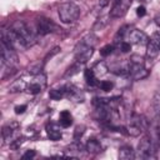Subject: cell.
I'll use <instances>...</instances> for the list:
<instances>
[{"mask_svg": "<svg viewBox=\"0 0 160 160\" xmlns=\"http://www.w3.org/2000/svg\"><path fill=\"white\" fill-rule=\"evenodd\" d=\"M98 44V36L94 32L86 34L75 46L74 49V56L78 62L85 64L90 60V58L94 54L95 45Z\"/></svg>", "mask_w": 160, "mask_h": 160, "instance_id": "1", "label": "cell"}, {"mask_svg": "<svg viewBox=\"0 0 160 160\" xmlns=\"http://www.w3.org/2000/svg\"><path fill=\"white\" fill-rule=\"evenodd\" d=\"M11 28L25 41L28 48H31L38 42V32L35 30H32L31 26L28 22H25L22 20H16V21L12 22Z\"/></svg>", "mask_w": 160, "mask_h": 160, "instance_id": "2", "label": "cell"}, {"mask_svg": "<svg viewBox=\"0 0 160 160\" xmlns=\"http://www.w3.org/2000/svg\"><path fill=\"white\" fill-rule=\"evenodd\" d=\"M0 48H1V66H2V69H5V68L16 69L19 59L15 52V49L2 38L0 41Z\"/></svg>", "mask_w": 160, "mask_h": 160, "instance_id": "3", "label": "cell"}, {"mask_svg": "<svg viewBox=\"0 0 160 160\" xmlns=\"http://www.w3.org/2000/svg\"><path fill=\"white\" fill-rule=\"evenodd\" d=\"M60 21L64 24H72L80 16V8L75 2H64L58 8Z\"/></svg>", "mask_w": 160, "mask_h": 160, "instance_id": "4", "label": "cell"}, {"mask_svg": "<svg viewBox=\"0 0 160 160\" xmlns=\"http://www.w3.org/2000/svg\"><path fill=\"white\" fill-rule=\"evenodd\" d=\"M148 128H149V122L144 115L132 114L129 119V125L126 126V130H128V135L139 136L141 132L148 130Z\"/></svg>", "mask_w": 160, "mask_h": 160, "instance_id": "5", "label": "cell"}, {"mask_svg": "<svg viewBox=\"0 0 160 160\" xmlns=\"http://www.w3.org/2000/svg\"><path fill=\"white\" fill-rule=\"evenodd\" d=\"M130 62V74L129 76L134 80H141L149 75V70L145 68L144 59L139 55H132L129 59Z\"/></svg>", "mask_w": 160, "mask_h": 160, "instance_id": "6", "label": "cell"}, {"mask_svg": "<svg viewBox=\"0 0 160 160\" xmlns=\"http://www.w3.org/2000/svg\"><path fill=\"white\" fill-rule=\"evenodd\" d=\"M155 151H156V145L154 144L151 138L149 135L142 136L138 145V155L136 156L140 159H150V158L155 156Z\"/></svg>", "mask_w": 160, "mask_h": 160, "instance_id": "7", "label": "cell"}, {"mask_svg": "<svg viewBox=\"0 0 160 160\" xmlns=\"http://www.w3.org/2000/svg\"><path fill=\"white\" fill-rule=\"evenodd\" d=\"M30 75V79L26 80V90L29 94L31 95H36V94H40L45 86H46V76L41 72V74H38V75Z\"/></svg>", "mask_w": 160, "mask_h": 160, "instance_id": "8", "label": "cell"}, {"mask_svg": "<svg viewBox=\"0 0 160 160\" xmlns=\"http://www.w3.org/2000/svg\"><path fill=\"white\" fill-rule=\"evenodd\" d=\"M59 30H61V29H59V26L51 19L41 16L36 21V32L40 36H45L48 34H54V32H58Z\"/></svg>", "mask_w": 160, "mask_h": 160, "instance_id": "9", "label": "cell"}, {"mask_svg": "<svg viewBox=\"0 0 160 160\" xmlns=\"http://www.w3.org/2000/svg\"><path fill=\"white\" fill-rule=\"evenodd\" d=\"M160 52V31H156L151 35L146 44V59L154 60Z\"/></svg>", "mask_w": 160, "mask_h": 160, "instance_id": "10", "label": "cell"}, {"mask_svg": "<svg viewBox=\"0 0 160 160\" xmlns=\"http://www.w3.org/2000/svg\"><path fill=\"white\" fill-rule=\"evenodd\" d=\"M60 89L64 94V98H68L69 100H72V101H76V102H82L84 101V92L76 85L65 84Z\"/></svg>", "mask_w": 160, "mask_h": 160, "instance_id": "11", "label": "cell"}, {"mask_svg": "<svg viewBox=\"0 0 160 160\" xmlns=\"http://www.w3.org/2000/svg\"><path fill=\"white\" fill-rule=\"evenodd\" d=\"M134 0H115L110 10L111 18H122L130 9Z\"/></svg>", "mask_w": 160, "mask_h": 160, "instance_id": "12", "label": "cell"}, {"mask_svg": "<svg viewBox=\"0 0 160 160\" xmlns=\"http://www.w3.org/2000/svg\"><path fill=\"white\" fill-rule=\"evenodd\" d=\"M126 39L130 40L129 41L130 44H136V45H146L149 41V36L144 31L139 29H130V28L128 30Z\"/></svg>", "mask_w": 160, "mask_h": 160, "instance_id": "13", "label": "cell"}, {"mask_svg": "<svg viewBox=\"0 0 160 160\" xmlns=\"http://www.w3.org/2000/svg\"><path fill=\"white\" fill-rule=\"evenodd\" d=\"M19 130V124L12 121L10 124H6L2 126L1 130V135H2V140L5 142H12L18 136H16V131Z\"/></svg>", "mask_w": 160, "mask_h": 160, "instance_id": "14", "label": "cell"}, {"mask_svg": "<svg viewBox=\"0 0 160 160\" xmlns=\"http://www.w3.org/2000/svg\"><path fill=\"white\" fill-rule=\"evenodd\" d=\"M46 130V135L51 141H58L62 138V132H61V128L60 124H54V122H49L45 128Z\"/></svg>", "mask_w": 160, "mask_h": 160, "instance_id": "15", "label": "cell"}, {"mask_svg": "<svg viewBox=\"0 0 160 160\" xmlns=\"http://www.w3.org/2000/svg\"><path fill=\"white\" fill-rule=\"evenodd\" d=\"M109 70L111 72H114L115 75H119V76H129V74H130V62L128 60V61H124V62H120V64H115Z\"/></svg>", "mask_w": 160, "mask_h": 160, "instance_id": "16", "label": "cell"}, {"mask_svg": "<svg viewBox=\"0 0 160 160\" xmlns=\"http://www.w3.org/2000/svg\"><path fill=\"white\" fill-rule=\"evenodd\" d=\"M85 150L89 152V154H92V155H96V154H100L102 151V145L101 142L95 139V138H91L88 140L86 145H85Z\"/></svg>", "mask_w": 160, "mask_h": 160, "instance_id": "17", "label": "cell"}, {"mask_svg": "<svg viewBox=\"0 0 160 160\" xmlns=\"http://www.w3.org/2000/svg\"><path fill=\"white\" fill-rule=\"evenodd\" d=\"M66 151L69 152L70 156L76 158V156L81 155V152L84 151V148H82V145H81V142L79 140H74V142H71L70 145L66 146Z\"/></svg>", "mask_w": 160, "mask_h": 160, "instance_id": "18", "label": "cell"}, {"mask_svg": "<svg viewBox=\"0 0 160 160\" xmlns=\"http://www.w3.org/2000/svg\"><path fill=\"white\" fill-rule=\"evenodd\" d=\"M119 158L122 160H130L135 158V150L131 145H122L119 149Z\"/></svg>", "mask_w": 160, "mask_h": 160, "instance_id": "19", "label": "cell"}, {"mask_svg": "<svg viewBox=\"0 0 160 160\" xmlns=\"http://www.w3.org/2000/svg\"><path fill=\"white\" fill-rule=\"evenodd\" d=\"M59 124L61 128H69L72 124V115L70 114V111L64 110L60 112L59 115Z\"/></svg>", "mask_w": 160, "mask_h": 160, "instance_id": "20", "label": "cell"}, {"mask_svg": "<svg viewBox=\"0 0 160 160\" xmlns=\"http://www.w3.org/2000/svg\"><path fill=\"white\" fill-rule=\"evenodd\" d=\"M84 78H85V81L89 86H98L99 80H98V76L95 75V72L92 71V69H85Z\"/></svg>", "mask_w": 160, "mask_h": 160, "instance_id": "21", "label": "cell"}, {"mask_svg": "<svg viewBox=\"0 0 160 160\" xmlns=\"http://www.w3.org/2000/svg\"><path fill=\"white\" fill-rule=\"evenodd\" d=\"M91 69H92V71L95 72V75H96L98 78L104 76V75L108 74V71H109V66L106 65L105 61H98Z\"/></svg>", "mask_w": 160, "mask_h": 160, "instance_id": "22", "label": "cell"}, {"mask_svg": "<svg viewBox=\"0 0 160 160\" xmlns=\"http://www.w3.org/2000/svg\"><path fill=\"white\" fill-rule=\"evenodd\" d=\"M82 65H84V64L75 61V64H74V65H71V66H70V68L66 70V72L64 74V78H71L72 75L78 74V72L80 71V69H81V66H82Z\"/></svg>", "mask_w": 160, "mask_h": 160, "instance_id": "23", "label": "cell"}, {"mask_svg": "<svg viewBox=\"0 0 160 160\" xmlns=\"http://www.w3.org/2000/svg\"><path fill=\"white\" fill-rule=\"evenodd\" d=\"M49 98L52 99V100H60V99L64 98V94H62V91H61L60 88L59 89H51L49 91Z\"/></svg>", "mask_w": 160, "mask_h": 160, "instance_id": "24", "label": "cell"}, {"mask_svg": "<svg viewBox=\"0 0 160 160\" xmlns=\"http://www.w3.org/2000/svg\"><path fill=\"white\" fill-rule=\"evenodd\" d=\"M152 106L156 111V115H160V89L155 92L154 99H152Z\"/></svg>", "mask_w": 160, "mask_h": 160, "instance_id": "25", "label": "cell"}, {"mask_svg": "<svg viewBox=\"0 0 160 160\" xmlns=\"http://www.w3.org/2000/svg\"><path fill=\"white\" fill-rule=\"evenodd\" d=\"M98 88H100V89L104 90V91H110V90H112V88H114V82L108 81V80H101V81H99Z\"/></svg>", "mask_w": 160, "mask_h": 160, "instance_id": "26", "label": "cell"}, {"mask_svg": "<svg viewBox=\"0 0 160 160\" xmlns=\"http://www.w3.org/2000/svg\"><path fill=\"white\" fill-rule=\"evenodd\" d=\"M112 51H114V45L112 44H106L100 49V55L105 58V56H109Z\"/></svg>", "mask_w": 160, "mask_h": 160, "instance_id": "27", "label": "cell"}, {"mask_svg": "<svg viewBox=\"0 0 160 160\" xmlns=\"http://www.w3.org/2000/svg\"><path fill=\"white\" fill-rule=\"evenodd\" d=\"M85 126L84 125H78L76 128H75V130H74V140H80L81 139V136L84 135V132H85Z\"/></svg>", "mask_w": 160, "mask_h": 160, "instance_id": "28", "label": "cell"}, {"mask_svg": "<svg viewBox=\"0 0 160 160\" xmlns=\"http://www.w3.org/2000/svg\"><path fill=\"white\" fill-rule=\"evenodd\" d=\"M118 46H119V49L121 50V52H129V51L131 50V44H130L129 41H125V40L118 42Z\"/></svg>", "mask_w": 160, "mask_h": 160, "instance_id": "29", "label": "cell"}, {"mask_svg": "<svg viewBox=\"0 0 160 160\" xmlns=\"http://www.w3.org/2000/svg\"><path fill=\"white\" fill-rule=\"evenodd\" d=\"M35 155H36L35 150H28V151L22 155V159H32Z\"/></svg>", "mask_w": 160, "mask_h": 160, "instance_id": "30", "label": "cell"}, {"mask_svg": "<svg viewBox=\"0 0 160 160\" xmlns=\"http://www.w3.org/2000/svg\"><path fill=\"white\" fill-rule=\"evenodd\" d=\"M25 110H26V105H18V106H15V114H24L25 112Z\"/></svg>", "mask_w": 160, "mask_h": 160, "instance_id": "31", "label": "cell"}, {"mask_svg": "<svg viewBox=\"0 0 160 160\" xmlns=\"http://www.w3.org/2000/svg\"><path fill=\"white\" fill-rule=\"evenodd\" d=\"M145 14H146V10H145V6H142V5H140V6H139V8L136 9V15L141 18V16H144Z\"/></svg>", "mask_w": 160, "mask_h": 160, "instance_id": "32", "label": "cell"}, {"mask_svg": "<svg viewBox=\"0 0 160 160\" xmlns=\"http://www.w3.org/2000/svg\"><path fill=\"white\" fill-rule=\"evenodd\" d=\"M154 20H155V24H156V25L160 28V12H159V14L155 16V19H154Z\"/></svg>", "mask_w": 160, "mask_h": 160, "instance_id": "33", "label": "cell"}, {"mask_svg": "<svg viewBox=\"0 0 160 160\" xmlns=\"http://www.w3.org/2000/svg\"><path fill=\"white\" fill-rule=\"evenodd\" d=\"M108 2H109V0H101V1H100V8L105 6V5L108 4Z\"/></svg>", "mask_w": 160, "mask_h": 160, "instance_id": "34", "label": "cell"}, {"mask_svg": "<svg viewBox=\"0 0 160 160\" xmlns=\"http://www.w3.org/2000/svg\"><path fill=\"white\" fill-rule=\"evenodd\" d=\"M145 1H148V2H150V1H152V0H145Z\"/></svg>", "mask_w": 160, "mask_h": 160, "instance_id": "35", "label": "cell"}, {"mask_svg": "<svg viewBox=\"0 0 160 160\" xmlns=\"http://www.w3.org/2000/svg\"><path fill=\"white\" fill-rule=\"evenodd\" d=\"M138 1H142V0H138Z\"/></svg>", "mask_w": 160, "mask_h": 160, "instance_id": "36", "label": "cell"}]
</instances>
